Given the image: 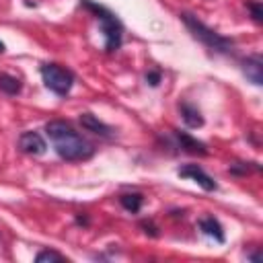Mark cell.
Masks as SVG:
<instances>
[{"instance_id": "6da1fadb", "label": "cell", "mask_w": 263, "mask_h": 263, "mask_svg": "<svg viewBox=\"0 0 263 263\" xmlns=\"http://www.w3.org/2000/svg\"><path fill=\"white\" fill-rule=\"evenodd\" d=\"M45 132L55 148V152L64 160H84L92 156V144L84 140L72 125L64 121H49L45 125Z\"/></svg>"}, {"instance_id": "7a4b0ae2", "label": "cell", "mask_w": 263, "mask_h": 263, "mask_svg": "<svg viewBox=\"0 0 263 263\" xmlns=\"http://www.w3.org/2000/svg\"><path fill=\"white\" fill-rule=\"evenodd\" d=\"M82 4L86 6V8H90L95 14H97V18H99V23H101V27H103V33H105V47H107V51H115L119 45H121V23L117 21V16L113 14V12H109L107 8H103V6H99V4H95V2H90V0H82Z\"/></svg>"}, {"instance_id": "3957f363", "label": "cell", "mask_w": 263, "mask_h": 263, "mask_svg": "<svg viewBox=\"0 0 263 263\" xmlns=\"http://www.w3.org/2000/svg\"><path fill=\"white\" fill-rule=\"evenodd\" d=\"M183 16V21H185V25L189 27V31L201 41V43H205L208 47H212V49H216V51H228L230 47H232V41L230 39H226V37H222V35H218L216 31H212L210 27H205L201 21H197L193 14H181Z\"/></svg>"}, {"instance_id": "277c9868", "label": "cell", "mask_w": 263, "mask_h": 263, "mask_svg": "<svg viewBox=\"0 0 263 263\" xmlns=\"http://www.w3.org/2000/svg\"><path fill=\"white\" fill-rule=\"evenodd\" d=\"M41 78H43L45 86L55 95H68L72 84H74L72 72L58 66V64H45L41 68Z\"/></svg>"}, {"instance_id": "5b68a950", "label": "cell", "mask_w": 263, "mask_h": 263, "mask_svg": "<svg viewBox=\"0 0 263 263\" xmlns=\"http://www.w3.org/2000/svg\"><path fill=\"white\" fill-rule=\"evenodd\" d=\"M179 177H185V179L195 181V183H197L201 189H205V191H214V189H216V181H214L203 168H199L197 164H187V166L179 168Z\"/></svg>"}, {"instance_id": "8992f818", "label": "cell", "mask_w": 263, "mask_h": 263, "mask_svg": "<svg viewBox=\"0 0 263 263\" xmlns=\"http://www.w3.org/2000/svg\"><path fill=\"white\" fill-rule=\"evenodd\" d=\"M18 148L25 152V154H33V156H39L45 152V140L37 134V132H27L18 138Z\"/></svg>"}, {"instance_id": "52a82bcc", "label": "cell", "mask_w": 263, "mask_h": 263, "mask_svg": "<svg viewBox=\"0 0 263 263\" xmlns=\"http://www.w3.org/2000/svg\"><path fill=\"white\" fill-rule=\"evenodd\" d=\"M199 230L212 238H216L218 242H224V232H222V226L218 220H214L212 216H205L199 220Z\"/></svg>"}, {"instance_id": "ba28073f", "label": "cell", "mask_w": 263, "mask_h": 263, "mask_svg": "<svg viewBox=\"0 0 263 263\" xmlns=\"http://www.w3.org/2000/svg\"><path fill=\"white\" fill-rule=\"evenodd\" d=\"M179 111H181L183 121H185L189 127H201V125H203V117H201V113H199L197 107H193V105H189V103H183V105L179 107Z\"/></svg>"}, {"instance_id": "9c48e42d", "label": "cell", "mask_w": 263, "mask_h": 263, "mask_svg": "<svg viewBox=\"0 0 263 263\" xmlns=\"http://www.w3.org/2000/svg\"><path fill=\"white\" fill-rule=\"evenodd\" d=\"M80 123H82L84 129H88V132H92V134H99V136H109V134H111V127L105 125L103 121H99V119H97L95 115H90V113L80 115Z\"/></svg>"}, {"instance_id": "30bf717a", "label": "cell", "mask_w": 263, "mask_h": 263, "mask_svg": "<svg viewBox=\"0 0 263 263\" xmlns=\"http://www.w3.org/2000/svg\"><path fill=\"white\" fill-rule=\"evenodd\" d=\"M242 72H245V76L253 82V84H263V66H261V62L255 58V60H247L245 62V68H242Z\"/></svg>"}, {"instance_id": "8fae6325", "label": "cell", "mask_w": 263, "mask_h": 263, "mask_svg": "<svg viewBox=\"0 0 263 263\" xmlns=\"http://www.w3.org/2000/svg\"><path fill=\"white\" fill-rule=\"evenodd\" d=\"M175 136H177V140H179V144H181L183 150H187V152H191V154H205V146H203L201 142H197V140H193L191 136L181 134V132H177Z\"/></svg>"}, {"instance_id": "7c38bea8", "label": "cell", "mask_w": 263, "mask_h": 263, "mask_svg": "<svg viewBox=\"0 0 263 263\" xmlns=\"http://www.w3.org/2000/svg\"><path fill=\"white\" fill-rule=\"evenodd\" d=\"M0 90H4L6 95H16L21 90V80L8 74H0Z\"/></svg>"}, {"instance_id": "4fadbf2b", "label": "cell", "mask_w": 263, "mask_h": 263, "mask_svg": "<svg viewBox=\"0 0 263 263\" xmlns=\"http://www.w3.org/2000/svg\"><path fill=\"white\" fill-rule=\"evenodd\" d=\"M142 201H144V197L140 195V193H127V195H121V205L127 210V212H138L140 208H142Z\"/></svg>"}, {"instance_id": "5bb4252c", "label": "cell", "mask_w": 263, "mask_h": 263, "mask_svg": "<svg viewBox=\"0 0 263 263\" xmlns=\"http://www.w3.org/2000/svg\"><path fill=\"white\" fill-rule=\"evenodd\" d=\"M35 261L37 263H64V261H68L64 255H60V253H55V251H41V253H37V257H35Z\"/></svg>"}, {"instance_id": "9a60e30c", "label": "cell", "mask_w": 263, "mask_h": 263, "mask_svg": "<svg viewBox=\"0 0 263 263\" xmlns=\"http://www.w3.org/2000/svg\"><path fill=\"white\" fill-rule=\"evenodd\" d=\"M249 8H251V12H253V18H255L257 23H261V16H263L261 6H259L257 2H249Z\"/></svg>"}, {"instance_id": "2e32d148", "label": "cell", "mask_w": 263, "mask_h": 263, "mask_svg": "<svg viewBox=\"0 0 263 263\" xmlns=\"http://www.w3.org/2000/svg\"><path fill=\"white\" fill-rule=\"evenodd\" d=\"M146 82L152 84V86H156V84L160 82V74H158V72H150V74H146Z\"/></svg>"}, {"instance_id": "e0dca14e", "label": "cell", "mask_w": 263, "mask_h": 263, "mask_svg": "<svg viewBox=\"0 0 263 263\" xmlns=\"http://www.w3.org/2000/svg\"><path fill=\"white\" fill-rule=\"evenodd\" d=\"M2 51H4V43L0 41V53H2Z\"/></svg>"}]
</instances>
